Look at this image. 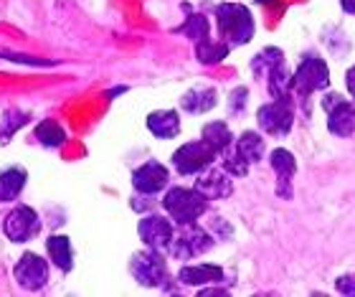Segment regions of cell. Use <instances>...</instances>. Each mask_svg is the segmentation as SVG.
Returning <instances> with one entry per match:
<instances>
[{
	"instance_id": "cell-1",
	"label": "cell",
	"mask_w": 355,
	"mask_h": 297,
	"mask_svg": "<svg viewBox=\"0 0 355 297\" xmlns=\"http://www.w3.org/2000/svg\"><path fill=\"white\" fill-rule=\"evenodd\" d=\"M216 23H218V31L229 46L249 44L254 31H257L252 10L241 3H221L216 8Z\"/></svg>"
},
{
	"instance_id": "cell-2",
	"label": "cell",
	"mask_w": 355,
	"mask_h": 297,
	"mask_svg": "<svg viewBox=\"0 0 355 297\" xmlns=\"http://www.w3.org/2000/svg\"><path fill=\"white\" fill-rule=\"evenodd\" d=\"M163 208L168 211L173 221L178 226L183 223H196L200 216L208 211V198L200 194L198 188H183V186H173L168 188V194L163 198Z\"/></svg>"
},
{
	"instance_id": "cell-3",
	"label": "cell",
	"mask_w": 355,
	"mask_h": 297,
	"mask_svg": "<svg viewBox=\"0 0 355 297\" xmlns=\"http://www.w3.org/2000/svg\"><path fill=\"white\" fill-rule=\"evenodd\" d=\"M218 158V150L214 145H208L203 137L193 142H185L173 153V165L180 176H198L206 168L214 165V160Z\"/></svg>"
},
{
	"instance_id": "cell-4",
	"label": "cell",
	"mask_w": 355,
	"mask_h": 297,
	"mask_svg": "<svg viewBox=\"0 0 355 297\" xmlns=\"http://www.w3.org/2000/svg\"><path fill=\"white\" fill-rule=\"evenodd\" d=\"M214 246V237L206 229H200L198 223H183L180 231L173 237L168 252L175 260H196L200 254H206Z\"/></svg>"
},
{
	"instance_id": "cell-5",
	"label": "cell",
	"mask_w": 355,
	"mask_h": 297,
	"mask_svg": "<svg viewBox=\"0 0 355 297\" xmlns=\"http://www.w3.org/2000/svg\"><path fill=\"white\" fill-rule=\"evenodd\" d=\"M327 84H330V69L322 59L318 56H307L302 59V64L295 69V74H292V92H295L297 97L304 99L307 94L312 92H320L325 90Z\"/></svg>"
},
{
	"instance_id": "cell-6",
	"label": "cell",
	"mask_w": 355,
	"mask_h": 297,
	"mask_svg": "<svg viewBox=\"0 0 355 297\" xmlns=\"http://www.w3.org/2000/svg\"><path fill=\"white\" fill-rule=\"evenodd\" d=\"M257 122H259V127L266 135H274V137H284V135H289L292 122H295L292 94H287V97H277L269 104H261L259 112H257Z\"/></svg>"
},
{
	"instance_id": "cell-7",
	"label": "cell",
	"mask_w": 355,
	"mask_h": 297,
	"mask_svg": "<svg viewBox=\"0 0 355 297\" xmlns=\"http://www.w3.org/2000/svg\"><path fill=\"white\" fill-rule=\"evenodd\" d=\"M322 110L327 112V130L335 137H350L355 133V99H345L338 92L322 97Z\"/></svg>"
},
{
	"instance_id": "cell-8",
	"label": "cell",
	"mask_w": 355,
	"mask_h": 297,
	"mask_svg": "<svg viewBox=\"0 0 355 297\" xmlns=\"http://www.w3.org/2000/svg\"><path fill=\"white\" fill-rule=\"evenodd\" d=\"M130 272L142 287H163L168 282V264H165L163 254L157 249L148 252H137L130 262Z\"/></svg>"
},
{
	"instance_id": "cell-9",
	"label": "cell",
	"mask_w": 355,
	"mask_h": 297,
	"mask_svg": "<svg viewBox=\"0 0 355 297\" xmlns=\"http://www.w3.org/2000/svg\"><path fill=\"white\" fill-rule=\"evenodd\" d=\"M3 231L13 244H26L38 237L41 231V216L31 206H15L3 221Z\"/></svg>"
},
{
	"instance_id": "cell-10",
	"label": "cell",
	"mask_w": 355,
	"mask_h": 297,
	"mask_svg": "<svg viewBox=\"0 0 355 297\" xmlns=\"http://www.w3.org/2000/svg\"><path fill=\"white\" fill-rule=\"evenodd\" d=\"M137 234L145 241V246L157 249V252H168V246L175 237V229H173L171 219H165L160 214H148L137 223Z\"/></svg>"
},
{
	"instance_id": "cell-11",
	"label": "cell",
	"mask_w": 355,
	"mask_h": 297,
	"mask_svg": "<svg viewBox=\"0 0 355 297\" xmlns=\"http://www.w3.org/2000/svg\"><path fill=\"white\" fill-rule=\"evenodd\" d=\"M13 275L23 290L36 292L49 282V264H46V260H41L38 254L26 252L21 260H18V264H15Z\"/></svg>"
},
{
	"instance_id": "cell-12",
	"label": "cell",
	"mask_w": 355,
	"mask_h": 297,
	"mask_svg": "<svg viewBox=\"0 0 355 297\" xmlns=\"http://www.w3.org/2000/svg\"><path fill=\"white\" fill-rule=\"evenodd\" d=\"M168 178H171L168 168L163 163H157V160H148V163H142L140 168L132 171V186L142 196L160 194L168 186Z\"/></svg>"
},
{
	"instance_id": "cell-13",
	"label": "cell",
	"mask_w": 355,
	"mask_h": 297,
	"mask_svg": "<svg viewBox=\"0 0 355 297\" xmlns=\"http://www.w3.org/2000/svg\"><path fill=\"white\" fill-rule=\"evenodd\" d=\"M234 176H231L226 168H206L203 173H198V180H196V188L206 196L208 201H221L229 198L234 194Z\"/></svg>"
},
{
	"instance_id": "cell-14",
	"label": "cell",
	"mask_w": 355,
	"mask_h": 297,
	"mask_svg": "<svg viewBox=\"0 0 355 297\" xmlns=\"http://www.w3.org/2000/svg\"><path fill=\"white\" fill-rule=\"evenodd\" d=\"M269 160H272V168L277 173V194L282 198H292V178H295V171H297L295 155L284 148H277L269 155Z\"/></svg>"
},
{
	"instance_id": "cell-15",
	"label": "cell",
	"mask_w": 355,
	"mask_h": 297,
	"mask_svg": "<svg viewBox=\"0 0 355 297\" xmlns=\"http://www.w3.org/2000/svg\"><path fill=\"white\" fill-rule=\"evenodd\" d=\"M145 125L157 140H173L180 133V117H178L175 110H155L150 112Z\"/></svg>"
},
{
	"instance_id": "cell-16",
	"label": "cell",
	"mask_w": 355,
	"mask_h": 297,
	"mask_svg": "<svg viewBox=\"0 0 355 297\" xmlns=\"http://www.w3.org/2000/svg\"><path fill=\"white\" fill-rule=\"evenodd\" d=\"M178 280L183 285H193V287H198V285H218L226 280L223 275V269L218 264H188L178 272Z\"/></svg>"
},
{
	"instance_id": "cell-17",
	"label": "cell",
	"mask_w": 355,
	"mask_h": 297,
	"mask_svg": "<svg viewBox=\"0 0 355 297\" xmlns=\"http://www.w3.org/2000/svg\"><path fill=\"white\" fill-rule=\"evenodd\" d=\"M46 249H49V257L61 272H71V267H74V249H71V239L67 234L49 237L46 239Z\"/></svg>"
},
{
	"instance_id": "cell-18",
	"label": "cell",
	"mask_w": 355,
	"mask_h": 297,
	"mask_svg": "<svg viewBox=\"0 0 355 297\" xmlns=\"http://www.w3.org/2000/svg\"><path fill=\"white\" fill-rule=\"evenodd\" d=\"M218 97H216V90H191L180 97V107L191 114H203V112L214 110Z\"/></svg>"
},
{
	"instance_id": "cell-19",
	"label": "cell",
	"mask_w": 355,
	"mask_h": 297,
	"mask_svg": "<svg viewBox=\"0 0 355 297\" xmlns=\"http://www.w3.org/2000/svg\"><path fill=\"white\" fill-rule=\"evenodd\" d=\"M28 180V173L23 168H8V171L0 173V201H15L21 196L23 186Z\"/></svg>"
},
{
	"instance_id": "cell-20",
	"label": "cell",
	"mask_w": 355,
	"mask_h": 297,
	"mask_svg": "<svg viewBox=\"0 0 355 297\" xmlns=\"http://www.w3.org/2000/svg\"><path fill=\"white\" fill-rule=\"evenodd\" d=\"M234 148L239 150V155L244 158L246 163L252 165V163H259L261 158H264L266 145H264V137H261L259 133H254V130H246V133L236 140V145H234Z\"/></svg>"
},
{
	"instance_id": "cell-21",
	"label": "cell",
	"mask_w": 355,
	"mask_h": 297,
	"mask_svg": "<svg viewBox=\"0 0 355 297\" xmlns=\"http://www.w3.org/2000/svg\"><path fill=\"white\" fill-rule=\"evenodd\" d=\"M203 140H206L208 145H214V148L218 150V155H221L223 150H229L231 145H234V135H231L226 122L216 119V122H208V125L203 127Z\"/></svg>"
},
{
	"instance_id": "cell-22",
	"label": "cell",
	"mask_w": 355,
	"mask_h": 297,
	"mask_svg": "<svg viewBox=\"0 0 355 297\" xmlns=\"http://www.w3.org/2000/svg\"><path fill=\"white\" fill-rule=\"evenodd\" d=\"M231 46L226 41H214V38H206V41H198L196 44V56H198L200 64H221L226 56H229Z\"/></svg>"
},
{
	"instance_id": "cell-23",
	"label": "cell",
	"mask_w": 355,
	"mask_h": 297,
	"mask_svg": "<svg viewBox=\"0 0 355 297\" xmlns=\"http://www.w3.org/2000/svg\"><path fill=\"white\" fill-rule=\"evenodd\" d=\"M36 140L44 145V148H59L67 142V133H64V127L59 122H53V119H44V122H38L36 125Z\"/></svg>"
},
{
	"instance_id": "cell-24",
	"label": "cell",
	"mask_w": 355,
	"mask_h": 297,
	"mask_svg": "<svg viewBox=\"0 0 355 297\" xmlns=\"http://www.w3.org/2000/svg\"><path fill=\"white\" fill-rule=\"evenodd\" d=\"M178 33H183V36H188L191 41H206V38H211V23H208L206 15H200V13H193L185 18L183 26H178Z\"/></svg>"
},
{
	"instance_id": "cell-25",
	"label": "cell",
	"mask_w": 355,
	"mask_h": 297,
	"mask_svg": "<svg viewBox=\"0 0 355 297\" xmlns=\"http://www.w3.org/2000/svg\"><path fill=\"white\" fill-rule=\"evenodd\" d=\"M279 61H284V56H282L279 49H264V51L259 53V56H254L252 59V71L254 76H259V79H264L266 74H269V69H274Z\"/></svg>"
},
{
	"instance_id": "cell-26",
	"label": "cell",
	"mask_w": 355,
	"mask_h": 297,
	"mask_svg": "<svg viewBox=\"0 0 355 297\" xmlns=\"http://www.w3.org/2000/svg\"><path fill=\"white\" fill-rule=\"evenodd\" d=\"M221 155H223V168H226V171H229L234 178H244L246 173H249V163H246L244 158L239 155V150L234 148V145H231L229 150H223Z\"/></svg>"
},
{
	"instance_id": "cell-27",
	"label": "cell",
	"mask_w": 355,
	"mask_h": 297,
	"mask_svg": "<svg viewBox=\"0 0 355 297\" xmlns=\"http://www.w3.org/2000/svg\"><path fill=\"white\" fill-rule=\"evenodd\" d=\"M28 122V117L23 114V112H8L6 117H3V133H6V137L8 135H13L15 130L21 125H26Z\"/></svg>"
},
{
	"instance_id": "cell-28",
	"label": "cell",
	"mask_w": 355,
	"mask_h": 297,
	"mask_svg": "<svg viewBox=\"0 0 355 297\" xmlns=\"http://www.w3.org/2000/svg\"><path fill=\"white\" fill-rule=\"evenodd\" d=\"M246 94H249V90H246V87H239L236 92H231V99H229V110H231V114H241V112H244Z\"/></svg>"
},
{
	"instance_id": "cell-29",
	"label": "cell",
	"mask_w": 355,
	"mask_h": 297,
	"mask_svg": "<svg viewBox=\"0 0 355 297\" xmlns=\"http://www.w3.org/2000/svg\"><path fill=\"white\" fill-rule=\"evenodd\" d=\"M335 287H338V292H343V295H355V277L353 275H343L335 280Z\"/></svg>"
},
{
	"instance_id": "cell-30",
	"label": "cell",
	"mask_w": 355,
	"mask_h": 297,
	"mask_svg": "<svg viewBox=\"0 0 355 297\" xmlns=\"http://www.w3.org/2000/svg\"><path fill=\"white\" fill-rule=\"evenodd\" d=\"M345 84H348V92L353 94V99H355V67L353 69H348V76H345Z\"/></svg>"
},
{
	"instance_id": "cell-31",
	"label": "cell",
	"mask_w": 355,
	"mask_h": 297,
	"mask_svg": "<svg viewBox=\"0 0 355 297\" xmlns=\"http://www.w3.org/2000/svg\"><path fill=\"white\" fill-rule=\"evenodd\" d=\"M340 6H343V10H345V13L355 15V0H340Z\"/></svg>"
},
{
	"instance_id": "cell-32",
	"label": "cell",
	"mask_w": 355,
	"mask_h": 297,
	"mask_svg": "<svg viewBox=\"0 0 355 297\" xmlns=\"http://www.w3.org/2000/svg\"><path fill=\"white\" fill-rule=\"evenodd\" d=\"M200 295H226V290H216V287H208V290H200Z\"/></svg>"
},
{
	"instance_id": "cell-33",
	"label": "cell",
	"mask_w": 355,
	"mask_h": 297,
	"mask_svg": "<svg viewBox=\"0 0 355 297\" xmlns=\"http://www.w3.org/2000/svg\"><path fill=\"white\" fill-rule=\"evenodd\" d=\"M257 3H272V0H257Z\"/></svg>"
}]
</instances>
